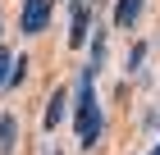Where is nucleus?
<instances>
[{
    "label": "nucleus",
    "instance_id": "1",
    "mask_svg": "<svg viewBox=\"0 0 160 155\" xmlns=\"http://www.w3.org/2000/svg\"><path fill=\"white\" fill-rule=\"evenodd\" d=\"M92 73H96V69H82V73H78V100H73V132H78V146H96L101 132H105V109L96 105Z\"/></svg>",
    "mask_w": 160,
    "mask_h": 155
},
{
    "label": "nucleus",
    "instance_id": "2",
    "mask_svg": "<svg viewBox=\"0 0 160 155\" xmlns=\"http://www.w3.org/2000/svg\"><path fill=\"white\" fill-rule=\"evenodd\" d=\"M50 5H55V0H23V18H18V27H23L28 36L46 32V23H50Z\"/></svg>",
    "mask_w": 160,
    "mask_h": 155
},
{
    "label": "nucleus",
    "instance_id": "3",
    "mask_svg": "<svg viewBox=\"0 0 160 155\" xmlns=\"http://www.w3.org/2000/svg\"><path fill=\"white\" fill-rule=\"evenodd\" d=\"M92 18H96V9H92V5L73 9V18H69V46H82L87 36H92Z\"/></svg>",
    "mask_w": 160,
    "mask_h": 155
},
{
    "label": "nucleus",
    "instance_id": "4",
    "mask_svg": "<svg viewBox=\"0 0 160 155\" xmlns=\"http://www.w3.org/2000/svg\"><path fill=\"white\" fill-rule=\"evenodd\" d=\"M64 114H69V91L60 87V91L50 96V105H46V119H41V128H46V132H55V128L64 123Z\"/></svg>",
    "mask_w": 160,
    "mask_h": 155
},
{
    "label": "nucleus",
    "instance_id": "5",
    "mask_svg": "<svg viewBox=\"0 0 160 155\" xmlns=\"http://www.w3.org/2000/svg\"><path fill=\"white\" fill-rule=\"evenodd\" d=\"M142 5H147V0H119V5H114V27H133L137 14H142Z\"/></svg>",
    "mask_w": 160,
    "mask_h": 155
},
{
    "label": "nucleus",
    "instance_id": "6",
    "mask_svg": "<svg viewBox=\"0 0 160 155\" xmlns=\"http://www.w3.org/2000/svg\"><path fill=\"white\" fill-rule=\"evenodd\" d=\"M14 128H18V123H14V114H0V155L14 151Z\"/></svg>",
    "mask_w": 160,
    "mask_h": 155
},
{
    "label": "nucleus",
    "instance_id": "7",
    "mask_svg": "<svg viewBox=\"0 0 160 155\" xmlns=\"http://www.w3.org/2000/svg\"><path fill=\"white\" fill-rule=\"evenodd\" d=\"M101 64H105V27L92 32V69H101Z\"/></svg>",
    "mask_w": 160,
    "mask_h": 155
},
{
    "label": "nucleus",
    "instance_id": "8",
    "mask_svg": "<svg viewBox=\"0 0 160 155\" xmlns=\"http://www.w3.org/2000/svg\"><path fill=\"white\" fill-rule=\"evenodd\" d=\"M14 60H18V55H9V50L0 46V87H9V78H14Z\"/></svg>",
    "mask_w": 160,
    "mask_h": 155
},
{
    "label": "nucleus",
    "instance_id": "9",
    "mask_svg": "<svg viewBox=\"0 0 160 155\" xmlns=\"http://www.w3.org/2000/svg\"><path fill=\"white\" fill-rule=\"evenodd\" d=\"M142 64H147V46L137 41V46H133V55H128V73H137Z\"/></svg>",
    "mask_w": 160,
    "mask_h": 155
},
{
    "label": "nucleus",
    "instance_id": "10",
    "mask_svg": "<svg viewBox=\"0 0 160 155\" xmlns=\"http://www.w3.org/2000/svg\"><path fill=\"white\" fill-rule=\"evenodd\" d=\"M69 5H73V9H82V5H87V0H69Z\"/></svg>",
    "mask_w": 160,
    "mask_h": 155
},
{
    "label": "nucleus",
    "instance_id": "11",
    "mask_svg": "<svg viewBox=\"0 0 160 155\" xmlns=\"http://www.w3.org/2000/svg\"><path fill=\"white\" fill-rule=\"evenodd\" d=\"M151 155H160V146H156V151H151Z\"/></svg>",
    "mask_w": 160,
    "mask_h": 155
},
{
    "label": "nucleus",
    "instance_id": "12",
    "mask_svg": "<svg viewBox=\"0 0 160 155\" xmlns=\"http://www.w3.org/2000/svg\"><path fill=\"white\" fill-rule=\"evenodd\" d=\"M50 155H55V151H50Z\"/></svg>",
    "mask_w": 160,
    "mask_h": 155
}]
</instances>
